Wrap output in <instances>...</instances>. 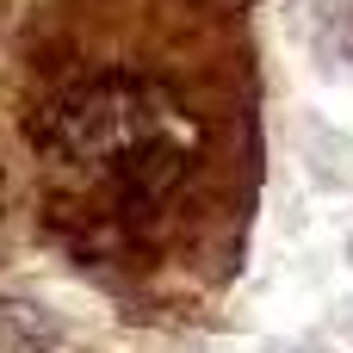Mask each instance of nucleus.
<instances>
[{
	"instance_id": "f03ea898",
	"label": "nucleus",
	"mask_w": 353,
	"mask_h": 353,
	"mask_svg": "<svg viewBox=\"0 0 353 353\" xmlns=\"http://www.w3.org/2000/svg\"><path fill=\"white\" fill-rule=\"evenodd\" d=\"M0 211H6V186H0Z\"/></svg>"
},
{
	"instance_id": "f257e3e1",
	"label": "nucleus",
	"mask_w": 353,
	"mask_h": 353,
	"mask_svg": "<svg viewBox=\"0 0 353 353\" xmlns=\"http://www.w3.org/2000/svg\"><path fill=\"white\" fill-rule=\"evenodd\" d=\"M37 149L105 230H130L186 192L199 168V124L161 81L81 74L37 112Z\"/></svg>"
}]
</instances>
